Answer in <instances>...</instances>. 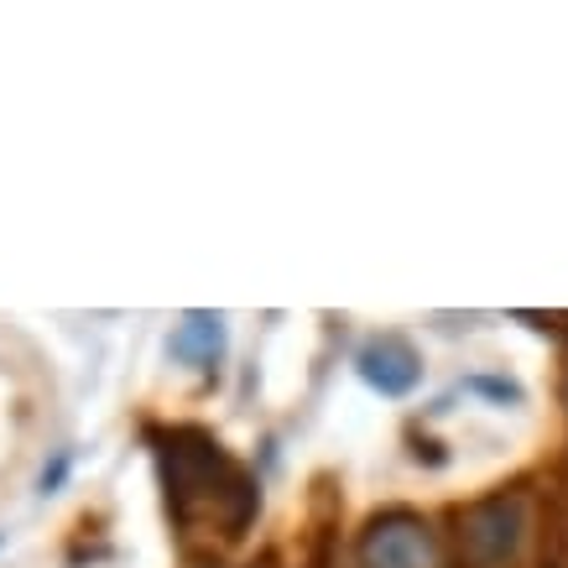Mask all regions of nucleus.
I'll use <instances>...</instances> for the list:
<instances>
[{
  "mask_svg": "<svg viewBox=\"0 0 568 568\" xmlns=\"http://www.w3.org/2000/svg\"><path fill=\"white\" fill-rule=\"evenodd\" d=\"M146 444L183 552L199 564H220L230 548H241L261 517L256 469L235 459L220 433L199 423H152Z\"/></svg>",
  "mask_w": 568,
  "mask_h": 568,
  "instance_id": "1",
  "label": "nucleus"
},
{
  "mask_svg": "<svg viewBox=\"0 0 568 568\" xmlns=\"http://www.w3.org/2000/svg\"><path fill=\"white\" fill-rule=\"evenodd\" d=\"M527 542V506L521 496H485L459 511V548L475 568H511Z\"/></svg>",
  "mask_w": 568,
  "mask_h": 568,
  "instance_id": "2",
  "label": "nucleus"
},
{
  "mask_svg": "<svg viewBox=\"0 0 568 568\" xmlns=\"http://www.w3.org/2000/svg\"><path fill=\"white\" fill-rule=\"evenodd\" d=\"M355 552H361V568H438V537L407 506H392L365 521Z\"/></svg>",
  "mask_w": 568,
  "mask_h": 568,
  "instance_id": "3",
  "label": "nucleus"
},
{
  "mask_svg": "<svg viewBox=\"0 0 568 568\" xmlns=\"http://www.w3.org/2000/svg\"><path fill=\"white\" fill-rule=\"evenodd\" d=\"M423 349L402 334V328H376V334H365L361 349H355V376L371 386L376 396L386 402H402V396H413L423 386Z\"/></svg>",
  "mask_w": 568,
  "mask_h": 568,
  "instance_id": "4",
  "label": "nucleus"
},
{
  "mask_svg": "<svg viewBox=\"0 0 568 568\" xmlns=\"http://www.w3.org/2000/svg\"><path fill=\"white\" fill-rule=\"evenodd\" d=\"M224 349H230V334H224V313L214 308H189L168 334V355L178 365H189V371H204V376L220 371Z\"/></svg>",
  "mask_w": 568,
  "mask_h": 568,
  "instance_id": "5",
  "label": "nucleus"
},
{
  "mask_svg": "<svg viewBox=\"0 0 568 568\" xmlns=\"http://www.w3.org/2000/svg\"><path fill=\"white\" fill-rule=\"evenodd\" d=\"M454 396H485L496 407H527V386L517 376H506V371H475V376L454 386Z\"/></svg>",
  "mask_w": 568,
  "mask_h": 568,
  "instance_id": "6",
  "label": "nucleus"
},
{
  "mask_svg": "<svg viewBox=\"0 0 568 568\" xmlns=\"http://www.w3.org/2000/svg\"><path fill=\"white\" fill-rule=\"evenodd\" d=\"M69 469H73V448H52V459L37 475V496H58L69 485Z\"/></svg>",
  "mask_w": 568,
  "mask_h": 568,
  "instance_id": "7",
  "label": "nucleus"
},
{
  "mask_svg": "<svg viewBox=\"0 0 568 568\" xmlns=\"http://www.w3.org/2000/svg\"><path fill=\"white\" fill-rule=\"evenodd\" d=\"M0 542H6V532H0Z\"/></svg>",
  "mask_w": 568,
  "mask_h": 568,
  "instance_id": "8",
  "label": "nucleus"
}]
</instances>
